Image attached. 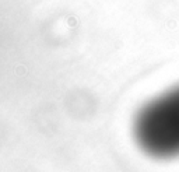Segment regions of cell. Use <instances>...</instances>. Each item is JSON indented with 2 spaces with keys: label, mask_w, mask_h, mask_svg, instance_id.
<instances>
[{
  "label": "cell",
  "mask_w": 179,
  "mask_h": 172,
  "mask_svg": "<svg viewBox=\"0 0 179 172\" xmlns=\"http://www.w3.org/2000/svg\"><path fill=\"white\" fill-rule=\"evenodd\" d=\"M133 137L140 150L153 158L179 157V84L155 95L137 111Z\"/></svg>",
  "instance_id": "cell-1"
}]
</instances>
